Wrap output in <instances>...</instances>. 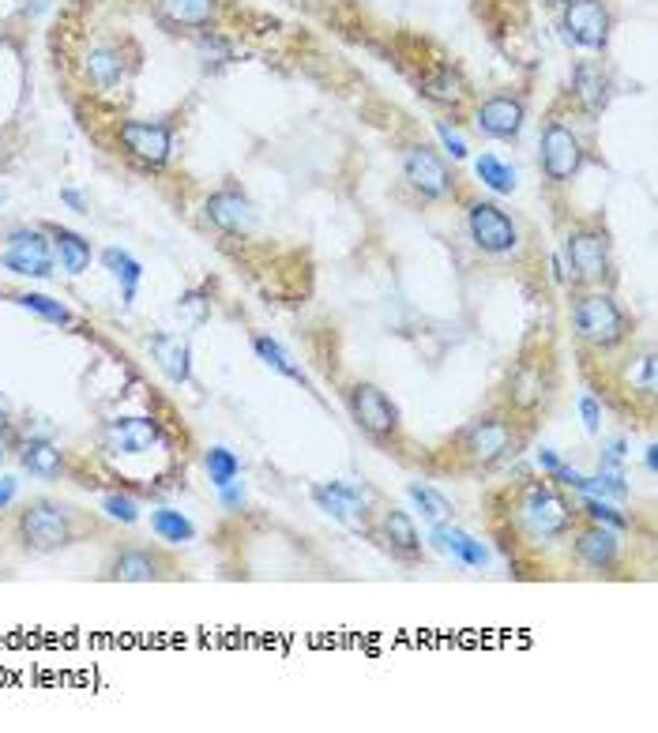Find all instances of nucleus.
Segmentation results:
<instances>
[{"instance_id": "23", "label": "nucleus", "mask_w": 658, "mask_h": 733, "mask_svg": "<svg viewBox=\"0 0 658 733\" xmlns=\"http://www.w3.org/2000/svg\"><path fill=\"white\" fill-rule=\"evenodd\" d=\"M155 4L166 23L188 27V31H200L215 19V0H155Z\"/></svg>"}, {"instance_id": "29", "label": "nucleus", "mask_w": 658, "mask_h": 733, "mask_svg": "<svg viewBox=\"0 0 658 733\" xmlns=\"http://www.w3.org/2000/svg\"><path fill=\"white\" fill-rule=\"evenodd\" d=\"M151 531L158 534V542H170V546H185V542L196 538L192 519L181 515L177 508H158V512H151Z\"/></svg>"}, {"instance_id": "34", "label": "nucleus", "mask_w": 658, "mask_h": 733, "mask_svg": "<svg viewBox=\"0 0 658 733\" xmlns=\"http://www.w3.org/2000/svg\"><path fill=\"white\" fill-rule=\"evenodd\" d=\"M425 94L433 98V102H444V106H455V102H463V79L455 76L452 68H444V72H437V76L425 83Z\"/></svg>"}, {"instance_id": "6", "label": "nucleus", "mask_w": 658, "mask_h": 733, "mask_svg": "<svg viewBox=\"0 0 658 733\" xmlns=\"http://www.w3.org/2000/svg\"><path fill=\"white\" fill-rule=\"evenodd\" d=\"M467 230H470V241L482 252H489V256H504V252H512L519 245L516 222L508 219L497 203H482V200L470 203Z\"/></svg>"}, {"instance_id": "16", "label": "nucleus", "mask_w": 658, "mask_h": 733, "mask_svg": "<svg viewBox=\"0 0 658 733\" xmlns=\"http://www.w3.org/2000/svg\"><path fill=\"white\" fill-rule=\"evenodd\" d=\"M207 219L215 222L219 230H226V234H249L256 226V207L241 192H215L207 200Z\"/></svg>"}, {"instance_id": "30", "label": "nucleus", "mask_w": 658, "mask_h": 733, "mask_svg": "<svg viewBox=\"0 0 658 733\" xmlns=\"http://www.w3.org/2000/svg\"><path fill=\"white\" fill-rule=\"evenodd\" d=\"M474 173L482 177V185L493 188V192H501V196H512L516 192V170L501 162L497 155H482L474 162Z\"/></svg>"}, {"instance_id": "20", "label": "nucleus", "mask_w": 658, "mask_h": 733, "mask_svg": "<svg viewBox=\"0 0 658 733\" xmlns=\"http://www.w3.org/2000/svg\"><path fill=\"white\" fill-rule=\"evenodd\" d=\"M433 542H437L440 553H448V557H455L459 564H467V568H486L489 553L482 542H474L467 531H459V527H444V523H437L433 527Z\"/></svg>"}, {"instance_id": "45", "label": "nucleus", "mask_w": 658, "mask_h": 733, "mask_svg": "<svg viewBox=\"0 0 658 733\" xmlns=\"http://www.w3.org/2000/svg\"><path fill=\"white\" fill-rule=\"evenodd\" d=\"M538 467L546 470V474H553V470L561 467V459H557V455L549 452V448H542V452H538Z\"/></svg>"}, {"instance_id": "27", "label": "nucleus", "mask_w": 658, "mask_h": 733, "mask_svg": "<svg viewBox=\"0 0 658 733\" xmlns=\"http://www.w3.org/2000/svg\"><path fill=\"white\" fill-rule=\"evenodd\" d=\"M19 463H23V470L38 474V478H57L64 470V455L53 440H27L23 452H19Z\"/></svg>"}, {"instance_id": "15", "label": "nucleus", "mask_w": 658, "mask_h": 733, "mask_svg": "<svg viewBox=\"0 0 658 733\" xmlns=\"http://www.w3.org/2000/svg\"><path fill=\"white\" fill-rule=\"evenodd\" d=\"M523 102L512 98V94H497V98H486L482 106H478V117H474V125L482 136L489 140H516L519 132H523Z\"/></svg>"}, {"instance_id": "26", "label": "nucleus", "mask_w": 658, "mask_h": 733, "mask_svg": "<svg viewBox=\"0 0 658 733\" xmlns=\"http://www.w3.org/2000/svg\"><path fill=\"white\" fill-rule=\"evenodd\" d=\"M102 264H106V271H110L113 279L121 282L125 305H132V301H136V290H140V282H143V264L125 249H106L102 252Z\"/></svg>"}, {"instance_id": "40", "label": "nucleus", "mask_w": 658, "mask_h": 733, "mask_svg": "<svg viewBox=\"0 0 658 733\" xmlns=\"http://www.w3.org/2000/svg\"><path fill=\"white\" fill-rule=\"evenodd\" d=\"M549 478H553V482H561V485H568V489H583V474H580V470H572V467H564V463L553 470Z\"/></svg>"}, {"instance_id": "41", "label": "nucleus", "mask_w": 658, "mask_h": 733, "mask_svg": "<svg viewBox=\"0 0 658 733\" xmlns=\"http://www.w3.org/2000/svg\"><path fill=\"white\" fill-rule=\"evenodd\" d=\"M625 452H628V440L625 437H613L610 444H606V459H602V463H613V467H621V463H625Z\"/></svg>"}, {"instance_id": "22", "label": "nucleus", "mask_w": 658, "mask_h": 733, "mask_svg": "<svg viewBox=\"0 0 658 733\" xmlns=\"http://www.w3.org/2000/svg\"><path fill=\"white\" fill-rule=\"evenodd\" d=\"M158 576H162V561L151 549H125L110 564V579H121V583H147Z\"/></svg>"}, {"instance_id": "21", "label": "nucleus", "mask_w": 658, "mask_h": 733, "mask_svg": "<svg viewBox=\"0 0 658 733\" xmlns=\"http://www.w3.org/2000/svg\"><path fill=\"white\" fill-rule=\"evenodd\" d=\"M576 98L583 102V110L587 113H602L606 110V102H610V76L602 72V64L598 61H580L576 64Z\"/></svg>"}, {"instance_id": "9", "label": "nucleus", "mask_w": 658, "mask_h": 733, "mask_svg": "<svg viewBox=\"0 0 658 733\" xmlns=\"http://www.w3.org/2000/svg\"><path fill=\"white\" fill-rule=\"evenodd\" d=\"M568 271L580 282H602L610 275V245L598 230H572L568 234Z\"/></svg>"}, {"instance_id": "14", "label": "nucleus", "mask_w": 658, "mask_h": 733, "mask_svg": "<svg viewBox=\"0 0 658 733\" xmlns=\"http://www.w3.org/2000/svg\"><path fill=\"white\" fill-rule=\"evenodd\" d=\"M162 444V433L151 418H121L102 425V448L113 455H147Z\"/></svg>"}, {"instance_id": "48", "label": "nucleus", "mask_w": 658, "mask_h": 733, "mask_svg": "<svg viewBox=\"0 0 658 733\" xmlns=\"http://www.w3.org/2000/svg\"><path fill=\"white\" fill-rule=\"evenodd\" d=\"M0 463H4V444H0Z\"/></svg>"}, {"instance_id": "12", "label": "nucleus", "mask_w": 658, "mask_h": 733, "mask_svg": "<svg viewBox=\"0 0 658 733\" xmlns=\"http://www.w3.org/2000/svg\"><path fill=\"white\" fill-rule=\"evenodd\" d=\"M564 31L576 46L591 49H606V38H610V12L602 0H572L568 12H564Z\"/></svg>"}, {"instance_id": "17", "label": "nucleus", "mask_w": 658, "mask_h": 733, "mask_svg": "<svg viewBox=\"0 0 658 733\" xmlns=\"http://www.w3.org/2000/svg\"><path fill=\"white\" fill-rule=\"evenodd\" d=\"M576 557H580L587 568H595V572H610L613 564H617V557H621V542H617L613 527L591 523V527L576 538Z\"/></svg>"}, {"instance_id": "42", "label": "nucleus", "mask_w": 658, "mask_h": 733, "mask_svg": "<svg viewBox=\"0 0 658 733\" xmlns=\"http://www.w3.org/2000/svg\"><path fill=\"white\" fill-rule=\"evenodd\" d=\"M61 203H68V207H72L76 215H91V211H87V200L79 196L76 188H61Z\"/></svg>"}, {"instance_id": "33", "label": "nucleus", "mask_w": 658, "mask_h": 733, "mask_svg": "<svg viewBox=\"0 0 658 733\" xmlns=\"http://www.w3.org/2000/svg\"><path fill=\"white\" fill-rule=\"evenodd\" d=\"M19 305L27 312H34V316H42V320H49V324H72V312L64 309L61 301H53V297H46V294H19L16 297Z\"/></svg>"}, {"instance_id": "49", "label": "nucleus", "mask_w": 658, "mask_h": 733, "mask_svg": "<svg viewBox=\"0 0 658 733\" xmlns=\"http://www.w3.org/2000/svg\"><path fill=\"white\" fill-rule=\"evenodd\" d=\"M557 4H572V0H557Z\"/></svg>"}, {"instance_id": "28", "label": "nucleus", "mask_w": 658, "mask_h": 733, "mask_svg": "<svg viewBox=\"0 0 658 733\" xmlns=\"http://www.w3.org/2000/svg\"><path fill=\"white\" fill-rule=\"evenodd\" d=\"M252 350H256V358L264 361L267 369H275L279 376H286V380H294V384H305L309 388V380H305V373H301V365H294V358L282 350V343H275L271 335H256L252 339Z\"/></svg>"}, {"instance_id": "39", "label": "nucleus", "mask_w": 658, "mask_h": 733, "mask_svg": "<svg viewBox=\"0 0 658 733\" xmlns=\"http://www.w3.org/2000/svg\"><path fill=\"white\" fill-rule=\"evenodd\" d=\"M219 493H222V508H230V512H241V504H245V489H241V482L222 485Z\"/></svg>"}, {"instance_id": "10", "label": "nucleus", "mask_w": 658, "mask_h": 733, "mask_svg": "<svg viewBox=\"0 0 658 733\" xmlns=\"http://www.w3.org/2000/svg\"><path fill=\"white\" fill-rule=\"evenodd\" d=\"M403 173H407L410 188H418L425 200H448L452 196V173L444 166V158L433 147H410L403 158Z\"/></svg>"}, {"instance_id": "1", "label": "nucleus", "mask_w": 658, "mask_h": 733, "mask_svg": "<svg viewBox=\"0 0 658 733\" xmlns=\"http://www.w3.org/2000/svg\"><path fill=\"white\" fill-rule=\"evenodd\" d=\"M572 320H576V331H580L583 343L598 346V350H610V346H617L628 335V316L610 294L580 297Z\"/></svg>"}, {"instance_id": "13", "label": "nucleus", "mask_w": 658, "mask_h": 733, "mask_svg": "<svg viewBox=\"0 0 658 733\" xmlns=\"http://www.w3.org/2000/svg\"><path fill=\"white\" fill-rule=\"evenodd\" d=\"M512 448H516V433H512V425L501 422V418L474 422L467 433H463V452H467L474 463H482V467L501 463Z\"/></svg>"}, {"instance_id": "7", "label": "nucleus", "mask_w": 658, "mask_h": 733, "mask_svg": "<svg viewBox=\"0 0 658 733\" xmlns=\"http://www.w3.org/2000/svg\"><path fill=\"white\" fill-rule=\"evenodd\" d=\"M117 140L143 166H166L173 155V128L162 121H121Z\"/></svg>"}, {"instance_id": "8", "label": "nucleus", "mask_w": 658, "mask_h": 733, "mask_svg": "<svg viewBox=\"0 0 658 733\" xmlns=\"http://www.w3.org/2000/svg\"><path fill=\"white\" fill-rule=\"evenodd\" d=\"M572 515L576 512H572L553 489H546V485H531V489H527L523 519H527V527H531L534 538H561V534H568Z\"/></svg>"}, {"instance_id": "37", "label": "nucleus", "mask_w": 658, "mask_h": 733, "mask_svg": "<svg viewBox=\"0 0 658 733\" xmlns=\"http://www.w3.org/2000/svg\"><path fill=\"white\" fill-rule=\"evenodd\" d=\"M580 414H583V429L595 437L598 429H602V406H598L595 395H583V399H580Z\"/></svg>"}, {"instance_id": "38", "label": "nucleus", "mask_w": 658, "mask_h": 733, "mask_svg": "<svg viewBox=\"0 0 658 733\" xmlns=\"http://www.w3.org/2000/svg\"><path fill=\"white\" fill-rule=\"evenodd\" d=\"M437 136H440V143H444V151H448L452 158H467V140H463L459 132H452L444 121L437 125Z\"/></svg>"}, {"instance_id": "31", "label": "nucleus", "mask_w": 658, "mask_h": 733, "mask_svg": "<svg viewBox=\"0 0 658 733\" xmlns=\"http://www.w3.org/2000/svg\"><path fill=\"white\" fill-rule=\"evenodd\" d=\"M407 497L414 500V508H418V512H422V519H429L433 527H437V523H444V519L452 515V500L440 497L437 489H429V485L410 482L407 485Z\"/></svg>"}, {"instance_id": "18", "label": "nucleus", "mask_w": 658, "mask_h": 733, "mask_svg": "<svg viewBox=\"0 0 658 733\" xmlns=\"http://www.w3.org/2000/svg\"><path fill=\"white\" fill-rule=\"evenodd\" d=\"M151 358L158 361V369L170 376L173 384H188L192 380V350L181 335L170 331H155L151 335Z\"/></svg>"}, {"instance_id": "46", "label": "nucleus", "mask_w": 658, "mask_h": 733, "mask_svg": "<svg viewBox=\"0 0 658 733\" xmlns=\"http://www.w3.org/2000/svg\"><path fill=\"white\" fill-rule=\"evenodd\" d=\"M4 425H8V399L0 395V429H4Z\"/></svg>"}, {"instance_id": "32", "label": "nucleus", "mask_w": 658, "mask_h": 733, "mask_svg": "<svg viewBox=\"0 0 658 733\" xmlns=\"http://www.w3.org/2000/svg\"><path fill=\"white\" fill-rule=\"evenodd\" d=\"M204 467H207V474H211L215 489H222V485L237 482V474H241V459H237L230 448H207Z\"/></svg>"}, {"instance_id": "2", "label": "nucleus", "mask_w": 658, "mask_h": 733, "mask_svg": "<svg viewBox=\"0 0 658 733\" xmlns=\"http://www.w3.org/2000/svg\"><path fill=\"white\" fill-rule=\"evenodd\" d=\"M19 538L27 542V549L34 553H53V549H64L72 542V523L64 515L61 504H49V500H38L31 504L23 519H19Z\"/></svg>"}, {"instance_id": "3", "label": "nucleus", "mask_w": 658, "mask_h": 733, "mask_svg": "<svg viewBox=\"0 0 658 733\" xmlns=\"http://www.w3.org/2000/svg\"><path fill=\"white\" fill-rule=\"evenodd\" d=\"M0 264L12 275H27V279H53V237L46 230H16L8 237V249L0 256Z\"/></svg>"}, {"instance_id": "47", "label": "nucleus", "mask_w": 658, "mask_h": 733, "mask_svg": "<svg viewBox=\"0 0 658 733\" xmlns=\"http://www.w3.org/2000/svg\"><path fill=\"white\" fill-rule=\"evenodd\" d=\"M658 448H655V444H651V448H647V467H651V470H655L658 467Z\"/></svg>"}, {"instance_id": "44", "label": "nucleus", "mask_w": 658, "mask_h": 733, "mask_svg": "<svg viewBox=\"0 0 658 733\" xmlns=\"http://www.w3.org/2000/svg\"><path fill=\"white\" fill-rule=\"evenodd\" d=\"M181 309L192 312V320H204V316H207V305L200 301V294H188L185 301H181Z\"/></svg>"}, {"instance_id": "35", "label": "nucleus", "mask_w": 658, "mask_h": 733, "mask_svg": "<svg viewBox=\"0 0 658 733\" xmlns=\"http://www.w3.org/2000/svg\"><path fill=\"white\" fill-rule=\"evenodd\" d=\"M583 512H587V519H591V523H602V527H613V531H625V527H628L625 515L617 512L610 500H602V497H587V500H583Z\"/></svg>"}, {"instance_id": "11", "label": "nucleus", "mask_w": 658, "mask_h": 733, "mask_svg": "<svg viewBox=\"0 0 658 733\" xmlns=\"http://www.w3.org/2000/svg\"><path fill=\"white\" fill-rule=\"evenodd\" d=\"M369 489H358V485H346V482H328V485H316L313 489V500L320 512H328L331 519H339L346 527H365L369 523Z\"/></svg>"}, {"instance_id": "4", "label": "nucleus", "mask_w": 658, "mask_h": 733, "mask_svg": "<svg viewBox=\"0 0 658 733\" xmlns=\"http://www.w3.org/2000/svg\"><path fill=\"white\" fill-rule=\"evenodd\" d=\"M542 170L553 185H568L583 170V143L561 121H549L542 128Z\"/></svg>"}, {"instance_id": "25", "label": "nucleus", "mask_w": 658, "mask_h": 733, "mask_svg": "<svg viewBox=\"0 0 658 733\" xmlns=\"http://www.w3.org/2000/svg\"><path fill=\"white\" fill-rule=\"evenodd\" d=\"M87 79H91L98 91H113L125 79V57L113 46H94L87 53Z\"/></svg>"}, {"instance_id": "24", "label": "nucleus", "mask_w": 658, "mask_h": 733, "mask_svg": "<svg viewBox=\"0 0 658 733\" xmlns=\"http://www.w3.org/2000/svg\"><path fill=\"white\" fill-rule=\"evenodd\" d=\"M49 237H53V252L61 256V267L68 275H83L91 267V241L87 237H79L76 230H64V226H53Z\"/></svg>"}, {"instance_id": "36", "label": "nucleus", "mask_w": 658, "mask_h": 733, "mask_svg": "<svg viewBox=\"0 0 658 733\" xmlns=\"http://www.w3.org/2000/svg\"><path fill=\"white\" fill-rule=\"evenodd\" d=\"M102 512L110 515V519H117V523L132 527V523L140 519V504L132 497H125V493H106V497H102Z\"/></svg>"}, {"instance_id": "43", "label": "nucleus", "mask_w": 658, "mask_h": 733, "mask_svg": "<svg viewBox=\"0 0 658 733\" xmlns=\"http://www.w3.org/2000/svg\"><path fill=\"white\" fill-rule=\"evenodd\" d=\"M16 489H19L16 478H0V512H4V508L16 500Z\"/></svg>"}, {"instance_id": "19", "label": "nucleus", "mask_w": 658, "mask_h": 733, "mask_svg": "<svg viewBox=\"0 0 658 733\" xmlns=\"http://www.w3.org/2000/svg\"><path fill=\"white\" fill-rule=\"evenodd\" d=\"M380 538H384V546L392 549L395 557H403V561H414L418 553H422V534L414 527V519L407 512H392L380 515Z\"/></svg>"}, {"instance_id": "5", "label": "nucleus", "mask_w": 658, "mask_h": 733, "mask_svg": "<svg viewBox=\"0 0 658 733\" xmlns=\"http://www.w3.org/2000/svg\"><path fill=\"white\" fill-rule=\"evenodd\" d=\"M350 418L358 422L361 433H369L373 440H392L399 433V410L376 384L350 388Z\"/></svg>"}]
</instances>
